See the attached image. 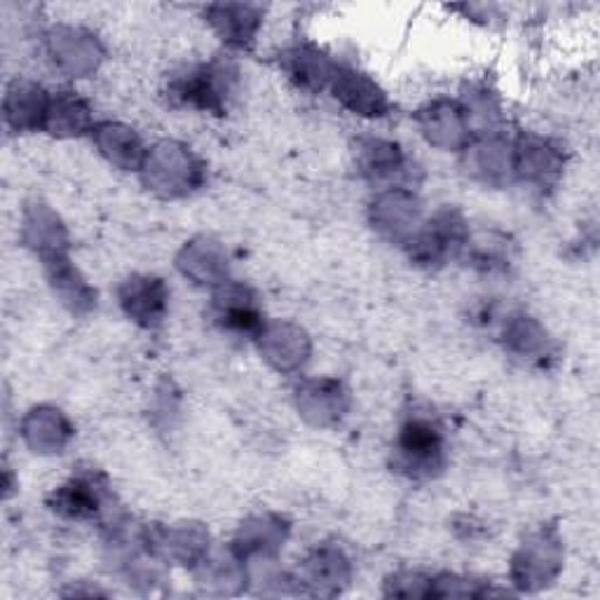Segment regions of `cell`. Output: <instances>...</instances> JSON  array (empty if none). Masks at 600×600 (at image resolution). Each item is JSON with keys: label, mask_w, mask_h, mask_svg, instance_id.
Listing matches in <instances>:
<instances>
[{"label": "cell", "mask_w": 600, "mask_h": 600, "mask_svg": "<svg viewBox=\"0 0 600 600\" xmlns=\"http://www.w3.org/2000/svg\"><path fill=\"white\" fill-rule=\"evenodd\" d=\"M399 464L409 469L411 477H430L443 464L441 434L432 422L413 420L399 437Z\"/></svg>", "instance_id": "6da1fadb"}, {"label": "cell", "mask_w": 600, "mask_h": 600, "mask_svg": "<svg viewBox=\"0 0 600 600\" xmlns=\"http://www.w3.org/2000/svg\"><path fill=\"white\" fill-rule=\"evenodd\" d=\"M234 71L223 61H213L209 67H200L190 71L177 82V94L198 109L223 111L226 97L232 88Z\"/></svg>", "instance_id": "7a4b0ae2"}, {"label": "cell", "mask_w": 600, "mask_h": 600, "mask_svg": "<svg viewBox=\"0 0 600 600\" xmlns=\"http://www.w3.org/2000/svg\"><path fill=\"white\" fill-rule=\"evenodd\" d=\"M331 82L336 97L361 116H382V111L388 109V101H384V94L378 90V84L363 73H357L354 69L338 67Z\"/></svg>", "instance_id": "3957f363"}, {"label": "cell", "mask_w": 600, "mask_h": 600, "mask_svg": "<svg viewBox=\"0 0 600 600\" xmlns=\"http://www.w3.org/2000/svg\"><path fill=\"white\" fill-rule=\"evenodd\" d=\"M284 69L289 76L306 90H321L333 80L336 63L321 50L312 46H296L284 52L282 57Z\"/></svg>", "instance_id": "277c9868"}, {"label": "cell", "mask_w": 600, "mask_h": 600, "mask_svg": "<svg viewBox=\"0 0 600 600\" xmlns=\"http://www.w3.org/2000/svg\"><path fill=\"white\" fill-rule=\"evenodd\" d=\"M209 19L226 42L244 48L261 24V12L253 6H213L209 8Z\"/></svg>", "instance_id": "5b68a950"}, {"label": "cell", "mask_w": 600, "mask_h": 600, "mask_svg": "<svg viewBox=\"0 0 600 600\" xmlns=\"http://www.w3.org/2000/svg\"><path fill=\"white\" fill-rule=\"evenodd\" d=\"M122 306L146 327H153L164 312V287L160 280H130L122 289Z\"/></svg>", "instance_id": "8992f818"}, {"label": "cell", "mask_w": 600, "mask_h": 600, "mask_svg": "<svg viewBox=\"0 0 600 600\" xmlns=\"http://www.w3.org/2000/svg\"><path fill=\"white\" fill-rule=\"evenodd\" d=\"M217 310L221 324L230 331L238 333H249L253 329H259L261 324V314L256 310L253 300L247 296L242 287L228 289L223 296L217 298Z\"/></svg>", "instance_id": "52a82bcc"}, {"label": "cell", "mask_w": 600, "mask_h": 600, "mask_svg": "<svg viewBox=\"0 0 600 600\" xmlns=\"http://www.w3.org/2000/svg\"><path fill=\"white\" fill-rule=\"evenodd\" d=\"M424 132L432 141L443 146H458L464 139L467 122L464 111L456 103H434L430 111L422 116Z\"/></svg>", "instance_id": "ba28073f"}, {"label": "cell", "mask_w": 600, "mask_h": 600, "mask_svg": "<svg viewBox=\"0 0 600 600\" xmlns=\"http://www.w3.org/2000/svg\"><path fill=\"white\" fill-rule=\"evenodd\" d=\"M57 511L67 513V517H92L99 509V490L92 486V481L73 479L69 486H63L57 496Z\"/></svg>", "instance_id": "9c48e42d"}, {"label": "cell", "mask_w": 600, "mask_h": 600, "mask_svg": "<svg viewBox=\"0 0 600 600\" xmlns=\"http://www.w3.org/2000/svg\"><path fill=\"white\" fill-rule=\"evenodd\" d=\"M46 120L52 124V130H57V132L80 134L90 122V111H88V106H84L78 97L63 94V97H57V101L50 103Z\"/></svg>", "instance_id": "30bf717a"}, {"label": "cell", "mask_w": 600, "mask_h": 600, "mask_svg": "<svg viewBox=\"0 0 600 600\" xmlns=\"http://www.w3.org/2000/svg\"><path fill=\"white\" fill-rule=\"evenodd\" d=\"M103 153H109L113 162L122 167H134L141 160V143L139 139L118 124H106L103 127V139H101Z\"/></svg>", "instance_id": "8fae6325"}, {"label": "cell", "mask_w": 600, "mask_h": 600, "mask_svg": "<svg viewBox=\"0 0 600 600\" xmlns=\"http://www.w3.org/2000/svg\"><path fill=\"white\" fill-rule=\"evenodd\" d=\"M401 167L403 162H401V153L397 146L371 141L367 158H363V171H369V174L376 179H382V177L394 174V171H399Z\"/></svg>", "instance_id": "7c38bea8"}]
</instances>
